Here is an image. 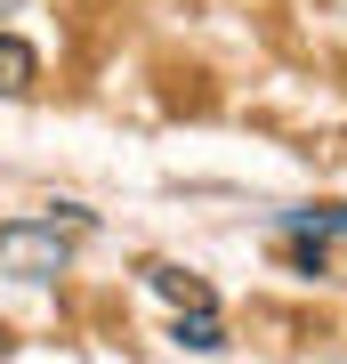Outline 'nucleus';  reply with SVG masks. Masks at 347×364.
<instances>
[{
	"label": "nucleus",
	"mask_w": 347,
	"mask_h": 364,
	"mask_svg": "<svg viewBox=\"0 0 347 364\" xmlns=\"http://www.w3.org/2000/svg\"><path fill=\"white\" fill-rule=\"evenodd\" d=\"M33 81H40V57L16 33H0V97H33Z\"/></svg>",
	"instance_id": "obj_3"
},
{
	"label": "nucleus",
	"mask_w": 347,
	"mask_h": 364,
	"mask_svg": "<svg viewBox=\"0 0 347 364\" xmlns=\"http://www.w3.org/2000/svg\"><path fill=\"white\" fill-rule=\"evenodd\" d=\"M145 284H154L162 299H178V316H202V308H210V284H202L194 267H170V259H154V267H145Z\"/></svg>",
	"instance_id": "obj_2"
},
{
	"label": "nucleus",
	"mask_w": 347,
	"mask_h": 364,
	"mask_svg": "<svg viewBox=\"0 0 347 364\" xmlns=\"http://www.w3.org/2000/svg\"><path fill=\"white\" fill-rule=\"evenodd\" d=\"M178 348H202V356H219V348H226V324H219V308H202V316H178Z\"/></svg>",
	"instance_id": "obj_4"
},
{
	"label": "nucleus",
	"mask_w": 347,
	"mask_h": 364,
	"mask_svg": "<svg viewBox=\"0 0 347 364\" xmlns=\"http://www.w3.org/2000/svg\"><path fill=\"white\" fill-rule=\"evenodd\" d=\"M9 9H16V0H0V16H9Z\"/></svg>",
	"instance_id": "obj_5"
},
{
	"label": "nucleus",
	"mask_w": 347,
	"mask_h": 364,
	"mask_svg": "<svg viewBox=\"0 0 347 364\" xmlns=\"http://www.w3.org/2000/svg\"><path fill=\"white\" fill-rule=\"evenodd\" d=\"M81 210H49V219H16V227H0V267L9 275H25V284H40V275H57L65 259H73V243H81Z\"/></svg>",
	"instance_id": "obj_1"
}]
</instances>
